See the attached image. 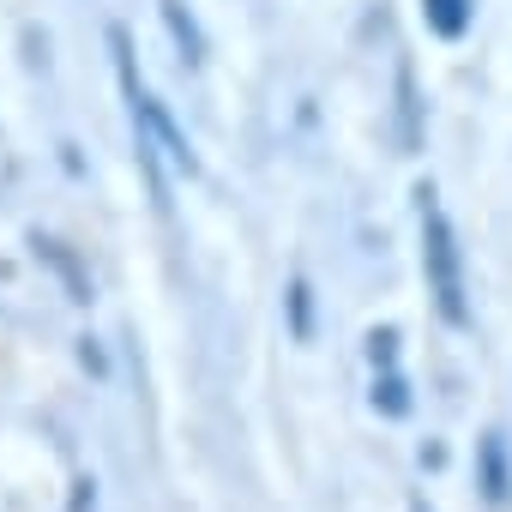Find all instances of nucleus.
<instances>
[{"label":"nucleus","instance_id":"f257e3e1","mask_svg":"<svg viewBox=\"0 0 512 512\" xmlns=\"http://www.w3.org/2000/svg\"><path fill=\"white\" fill-rule=\"evenodd\" d=\"M416 199H422V278H428V296H434V308H440L446 326H470V302H464V253H458L452 217L440 211L434 187H422Z\"/></svg>","mask_w":512,"mask_h":512},{"label":"nucleus","instance_id":"f03ea898","mask_svg":"<svg viewBox=\"0 0 512 512\" xmlns=\"http://www.w3.org/2000/svg\"><path fill=\"white\" fill-rule=\"evenodd\" d=\"M476 476H482V500L500 506L506 488H512V476H506V440L500 434H482L476 440Z\"/></svg>","mask_w":512,"mask_h":512},{"label":"nucleus","instance_id":"7ed1b4c3","mask_svg":"<svg viewBox=\"0 0 512 512\" xmlns=\"http://www.w3.org/2000/svg\"><path fill=\"white\" fill-rule=\"evenodd\" d=\"M422 19H428V31L434 37H464L470 31V19H476V7H470V0H422Z\"/></svg>","mask_w":512,"mask_h":512},{"label":"nucleus","instance_id":"20e7f679","mask_svg":"<svg viewBox=\"0 0 512 512\" xmlns=\"http://www.w3.org/2000/svg\"><path fill=\"white\" fill-rule=\"evenodd\" d=\"M398 145H404V151L422 145V127H416V79H410V67H398Z\"/></svg>","mask_w":512,"mask_h":512},{"label":"nucleus","instance_id":"39448f33","mask_svg":"<svg viewBox=\"0 0 512 512\" xmlns=\"http://www.w3.org/2000/svg\"><path fill=\"white\" fill-rule=\"evenodd\" d=\"M163 25L175 31V43L187 49V61H205V37H199V25L181 13V0H163Z\"/></svg>","mask_w":512,"mask_h":512},{"label":"nucleus","instance_id":"423d86ee","mask_svg":"<svg viewBox=\"0 0 512 512\" xmlns=\"http://www.w3.org/2000/svg\"><path fill=\"white\" fill-rule=\"evenodd\" d=\"M290 332H296V344L314 338V290H308V278L290 284Z\"/></svg>","mask_w":512,"mask_h":512},{"label":"nucleus","instance_id":"0eeeda50","mask_svg":"<svg viewBox=\"0 0 512 512\" xmlns=\"http://www.w3.org/2000/svg\"><path fill=\"white\" fill-rule=\"evenodd\" d=\"M374 410H380V416H410V386H404L392 368L374 380Z\"/></svg>","mask_w":512,"mask_h":512},{"label":"nucleus","instance_id":"6e6552de","mask_svg":"<svg viewBox=\"0 0 512 512\" xmlns=\"http://www.w3.org/2000/svg\"><path fill=\"white\" fill-rule=\"evenodd\" d=\"M368 362H374V368H392V362H398V332H374V338H368Z\"/></svg>","mask_w":512,"mask_h":512},{"label":"nucleus","instance_id":"1a4fd4ad","mask_svg":"<svg viewBox=\"0 0 512 512\" xmlns=\"http://www.w3.org/2000/svg\"><path fill=\"white\" fill-rule=\"evenodd\" d=\"M410 512H428V506H422V500H410Z\"/></svg>","mask_w":512,"mask_h":512}]
</instances>
